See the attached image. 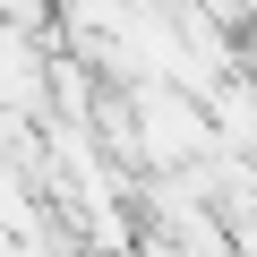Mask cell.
<instances>
[{"label": "cell", "mask_w": 257, "mask_h": 257, "mask_svg": "<svg viewBox=\"0 0 257 257\" xmlns=\"http://www.w3.org/2000/svg\"><path fill=\"white\" fill-rule=\"evenodd\" d=\"M120 103H128V163H138V172L197 163V155L214 146L206 94H189L180 77H138V86H120Z\"/></svg>", "instance_id": "cell-1"}, {"label": "cell", "mask_w": 257, "mask_h": 257, "mask_svg": "<svg viewBox=\"0 0 257 257\" xmlns=\"http://www.w3.org/2000/svg\"><path fill=\"white\" fill-rule=\"evenodd\" d=\"M0 111H26V120L52 111V35L0 26Z\"/></svg>", "instance_id": "cell-2"}]
</instances>
